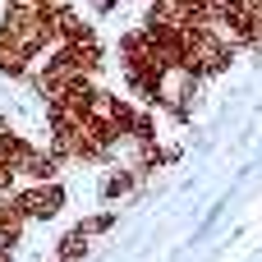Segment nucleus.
I'll list each match as a JSON object with an SVG mask.
<instances>
[{
    "label": "nucleus",
    "mask_w": 262,
    "mask_h": 262,
    "mask_svg": "<svg viewBox=\"0 0 262 262\" xmlns=\"http://www.w3.org/2000/svg\"><path fill=\"white\" fill-rule=\"evenodd\" d=\"M230 60H235V51H230L212 28H184V32H180V64H184L193 78L207 83V78L226 74Z\"/></svg>",
    "instance_id": "f257e3e1"
},
{
    "label": "nucleus",
    "mask_w": 262,
    "mask_h": 262,
    "mask_svg": "<svg viewBox=\"0 0 262 262\" xmlns=\"http://www.w3.org/2000/svg\"><path fill=\"white\" fill-rule=\"evenodd\" d=\"M198 92H203V78H193L184 64H170L166 74H157V83H152V106H147V111H166L170 120H189Z\"/></svg>",
    "instance_id": "f03ea898"
},
{
    "label": "nucleus",
    "mask_w": 262,
    "mask_h": 262,
    "mask_svg": "<svg viewBox=\"0 0 262 262\" xmlns=\"http://www.w3.org/2000/svg\"><path fill=\"white\" fill-rule=\"evenodd\" d=\"M14 203H18V212L28 216V226H46V221H55V216L64 212L69 193H64L60 180H41V184H23V189H14Z\"/></svg>",
    "instance_id": "7ed1b4c3"
},
{
    "label": "nucleus",
    "mask_w": 262,
    "mask_h": 262,
    "mask_svg": "<svg viewBox=\"0 0 262 262\" xmlns=\"http://www.w3.org/2000/svg\"><path fill=\"white\" fill-rule=\"evenodd\" d=\"M60 51H64V60L74 64L78 78H97V74L106 69V46H101L97 32H88V37H78V41H64Z\"/></svg>",
    "instance_id": "20e7f679"
},
{
    "label": "nucleus",
    "mask_w": 262,
    "mask_h": 262,
    "mask_svg": "<svg viewBox=\"0 0 262 262\" xmlns=\"http://www.w3.org/2000/svg\"><path fill=\"white\" fill-rule=\"evenodd\" d=\"M32 64H37V60H32V55L0 28V78H5V83H28Z\"/></svg>",
    "instance_id": "39448f33"
},
{
    "label": "nucleus",
    "mask_w": 262,
    "mask_h": 262,
    "mask_svg": "<svg viewBox=\"0 0 262 262\" xmlns=\"http://www.w3.org/2000/svg\"><path fill=\"white\" fill-rule=\"evenodd\" d=\"M138 184H143V175H138L134 166H120V161H115V166L106 170V180H101V203H106V207H115V203H120V198H129Z\"/></svg>",
    "instance_id": "423d86ee"
},
{
    "label": "nucleus",
    "mask_w": 262,
    "mask_h": 262,
    "mask_svg": "<svg viewBox=\"0 0 262 262\" xmlns=\"http://www.w3.org/2000/svg\"><path fill=\"white\" fill-rule=\"evenodd\" d=\"M28 235V216L18 212L14 193H0V249H18Z\"/></svg>",
    "instance_id": "0eeeda50"
},
{
    "label": "nucleus",
    "mask_w": 262,
    "mask_h": 262,
    "mask_svg": "<svg viewBox=\"0 0 262 262\" xmlns=\"http://www.w3.org/2000/svg\"><path fill=\"white\" fill-rule=\"evenodd\" d=\"M115 221H120V212H115V207H106V212H92V216H83V221L74 226V235H83V239L92 244V239H101L106 230H115Z\"/></svg>",
    "instance_id": "6e6552de"
},
{
    "label": "nucleus",
    "mask_w": 262,
    "mask_h": 262,
    "mask_svg": "<svg viewBox=\"0 0 262 262\" xmlns=\"http://www.w3.org/2000/svg\"><path fill=\"white\" fill-rule=\"evenodd\" d=\"M88 249H92V244H88L83 235L64 230V235H60V244H55V262H83V258H88Z\"/></svg>",
    "instance_id": "1a4fd4ad"
},
{
    "label": "nucleus",
    "mask_w": 262,
    "mask_h": 262,
    "mask_svg": "<svg viewBox=\"0 0 262 262\" xmlns=\"http://www.w3.org/2000/svg\"><path fill=\"white\" fill-rule=\"evenodd\" d=\"M249 51H262V0L249 9Z\"/></svg>",
    "instance_id": "9d476101"
},
{
    "label": "nucleus",
    "mask_w": 262,
    "mask_h": 262,
    "mask_svg": "<svg viewBox=\"0 0 262 262\" xmlns=\"http://www.w3.org/2000/svg\"><path fill=\"white\" fill-rule=\"evenodd\" d=\"M0 262H18V258H14V249H0Z\"/></svg>",
    "instance_id": "9b49d317"
}]
</instances>
